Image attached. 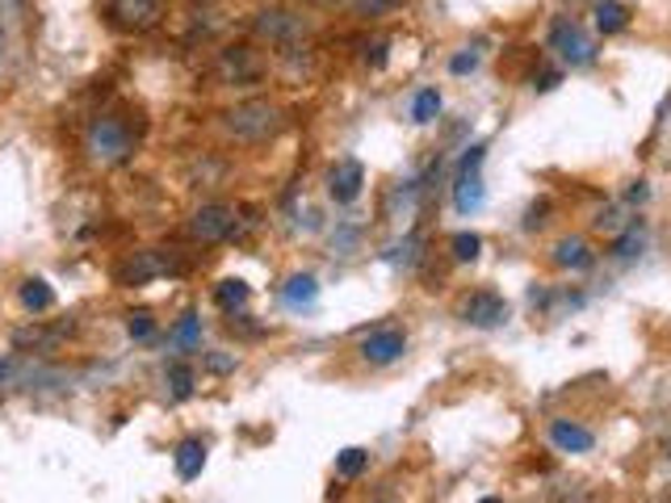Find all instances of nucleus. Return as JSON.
<instances>
[{"instance_id": "obj_26", "label": "nucleus", "mask_w": 671, "mask_h": 503, "mask_svg": "<svg viewBox=\"0 0 671 503\" xmlns=\"http://www.w3.org/2000/svg\"><path fill=\"white\" fill-rule=\"evenodd\" d=\"M449 248H454V261L475 264L479 261V252H482V240L475 235V231H458V235L449 240Z\"/></svg>"}, {"instance_id": "obj_38", "label": "nucleus", "mask_w": 671, "mask_h": 503, "mask_svg": "<svg viewBox=\"0 0 671 503\" xmlns=\"http://www.w3.org/2000/svg\"><path fill=\"white\" fill-rule=\"evenodd\" d=\"M311 4H319V9H336V4H348V0H311Z\"/></svg>"}, {"instance_id": "obj_17", "label": "nucleus", "mask_w": 671, "mask_h": 503, "mask_svg": "<svg viewBox=\"0 0 671 503\" xmlns=\"http://www.w3.org/2000/svg\"><path fill=\"white\" fill-rule=\"evenodd\" d=\"M592 18H596V30H600V34H621V30L630 26V9H626L621 0H596Z\"/></svg>"}, {"instance_id": "obj_40", "label": "nucleus", "mask_w": 671, "mask_h": 503, "mask_svg": "<svg viewBox=\"0 0 671 503\" xmlns=\"http://www.w3.org/2000/svg\"><path fill=\"white\" fill-rule=\"evenodd\" d=\"M663 453H668V462H671V441H668V445H663Z\"/></svg>"}, {"instance_id": "obj_1", "label": "nucleus", "mask_w": 671, "mask_h": 503, "mask_svg": "<svg viewBox=\"0 0 671 503\" xmlns=\"http://www.w3.org/2000/svg\"><path fill=\"white\" fill-rule=\"evenodd\" d=\"M223 131L240 143H268L286 131V110L277 101H265V97H252V101H240L223 110Z\"/></svg>"}, {"instance_id": "obj_3", "label": "nucleus", "mask_w": 671, "mask_h": 503, "mask_svg": "<svg viewBox=\"0 0 671 503\" xmlns=\"http://www.w3.org/2000/svg\"><path fill=\"white\" fill-rule=\"evenodd\" d=\"M261 76H265V59L248 42L223 47L214 56V80L227 84V89H252V84H261Z\"/></svg>"}, {"instance_id": "obj_4", "label": "nucleus", "mask_w": 671, "mask_h": 503, "mask_svg": "<svg viewBox=\"0 0 671 503\" xmlns=\"http://www.w3.org/2000/svg\"><path fill=\"white\" fill-rule=\"evenodd\" d=\"M307 18L294 13V9H261L252 18V38H261V42L277 47V51H294L307 38Z\"/></svg>"}, {"instance_id": "obj_5", "label": "nucleus", "mask_w": 671, "mask_h": 503, "mask_svg": "<svg viewBox=\"0 0 671 503\" xmlns=\"http://www.w3.org/2000/svg\"><path fill=\"white\" fill-rule=\"evenodd\" d=\"M482 160H487V148H482V143L466 148V155H461L458 177H454V205H458V214H479L482 202H487Z\"/></svg>"}, {"instance_id": "obj_2", "label": "nucleus", "mask_w": 671, "mask_h": 503, "mask_svg": "<svg viewBox=\"0 0 671 503\" xmlns=\"http://www.w3.org/2000/svg\"><path fill=\"white\" fill-rule=\"evenodd\" d=\"M84 151H89L93 164L118 168L134 155V134L114 113H96L93 122H89V131H84Z\"/></svg>"}, {"instance_id": "obj_36", "label": "nucleus", "mask_w": 671, "mask_h": 503, "mask_svg": "<svg viewBox=\"0 0 671 503\" xmlns=\"http://www.w3.org/2000/svg\"><path fill=\"white\" fill-rule=\"evenodd\" d=\"M533 89H537V93H550V89H558V72H541Z\"/></svg>"}, {"instance_id": "obj_30", "label": "nucleus", "mask_w": 671, "mask_h": 503, "mask_svg": "<svg viewBox=\"0 0 671 503\" xmlns=\"http://www.w3.org/2000/svg\"><path fill=\"white\" fill-rule=\"evenodd\" d=\"M152 332H155L152 311H131V315H126V335H131V340H152Z\"/></svg>"}, {"instance_id": "obj_32", "label": "nucleus", "mask_w": 671, "mask_h": 503, "mask_svg": "<svg viewBox=\"0 0 671 503\" xmlns=\"http://www.w3.org/2000/svg\"><path fill=\"white\" fill-rule=\"evenodd\" d=\"M479 51H458V56L449 59V72L454 76H466V72H475V68H479Z\"/></svg>"}, {"instance_id": "obj_28", "label": "nucleus", "mask_w": 671, "mask_h": 503, "mask_svg": "<svg viewBox=\"0 0 671 503\" xmlns=\"http://www.w3.org/2000/svg\"><path fill=\"white\" fill-rule=\"evenodd\" d=\"M399 0H348V9H353V18H383V13H390Z\"/></svg>"}, {"instance_id": "obj_27", "label": "nucleus", "mask_w": 671, "mask_h": 503, "mask_svg": "<svg viewBox=\"0 0 671 503\" xmlns=\"http://www.w3.org/2000/svg\"><path fill=\"white\" fill-rule=\"evenodd\" d=\"M386 261L399 264V269H411V264L420 261V235H407L403 243H395V248L386 252Z\"/></svg>"}, {"instance_id": "obj_9", "label": "nucleus", "mask_w": 671, "mask_h": 503, "mask_svg": "<svg viewBox=\"0 0 671 503\" xmlns=\"http://www.w3.org/2000/svg\"><path fill=\"white\" fill-rule=\"evenodd\" d=\"M407 353V335L403 328H374L362 335V356L369 365H395Z\"/></svg>"}, {"instance_id": "obj_23", "label": "nucleus", "mask_w": 671, "mask_h": 503, "mask_svg": "<svg viewBox=\"0 0 671 503\" xmlns=\"http://www.w3.org/2000/svg\"><path fill=\"white\" fill-rule=\"evenodd\" d=\"M437 113H441V93H437V89H420V93L411 97V122L428 127Z\"/></svg>"}, {"instance_id": "obj_13", "label": "nucleus", "mask_w": 671, "mask_h": 503, "mask_svg": "<svg viewBox=\"0 0 671 503\" xmlns=\"http://www.w3.org/2000/svg\"><path fill=\"white\" fill-rule=\"evenodd\" d=\"M550 441L558 453H592L596 445L592 429H583L576 420H550Z\"/></svg>"}, {"instance_id": "obj_39", "label": "nucleus", "mask_w": 671, "mask_h": 503, "mask_svg": "<svg viewBox=\"0 0 671 503\" xmlns=\"http://www.w3.org/2000/svg\"><path fill=\"white\" fill-rule=\"evenodd\" d=\"M9 373H13V361H0V382H4Z\"/></svg>"}, {"instance_id": "obj_10", "label": "nucleus", "mask_w": 671, "mask_h": 503, "mask_svg": "<svg viewBox=\"0 0 671 503\" xmlns=\"http://www.w3.org/2000/svg\"><path fill=\"white\" fill-rule=\"evenodd\" d=\"M461 319L470 323V328H499V323H508V302L504 294L496 290H479V294H470V299L461 302Z\"/></svg>"}, {"instance_id": "obj_16", "label": "nucleus", "mask_w": 671, "mask_h": 503, "mask_svg": "<svg viewBox=\"0 0 671 503\" xmlns=\"http://www.w3.org/2000/svg\"><path fill=\"white\" fill-rule=\"evenodd\" d=\"M416 202H420V181H399L386 193V219L390 223H407L416 214Z\"/></svg>"}, {"instance_id": "obj_34", "label": "nucleus", "mask_w": 671, "mask_h": 503, "mask_svg": "<svg viewBox=\"0 0 671 503\" xmlns=\"http://www.w3.org/2000/svg\"><path fill=\"white\" fill-rule=\"evenodd\" d=\"M206 365H211L214 373H227V370H235V356H218V353H211V356H206Z\"/></svg>"}, {"instance_id": "obj_19", "label": "nucleus", "mask_w": 671, "mask_h": 503, "mask_svg": "<svg viewBox=\"0 0 671 503\" xmlns=\"http://www.w3.org/2000/svg\"><path fill=\"white\" fill-rule=\"evenodd\" d=\"M169 344H173L176 353H193V349H202V319L193 315V311H185V315L169 328Z\"/></svg>"}, {"instance_id": "obj_21", "label": "nucleus", "mask_w": 671, "mask_h": 503, "mask_svg": "<svg viewBox=\"0 0 671 503\" xmlns=\"http://www.w3.org/2000/svg\"><path fill=\"white\" fill-rule=\"evenodd\" d=\"M252 299V290H248V281H240V278H227V281H218L214 285V302L227 311V315H235V311H244Z\"/></svg>"}, {"instance_id": "obj_31", "label": "nucleus", "mask_w": 671, "mask_h": 503, "mask_svg": "<svg viewBox=\"0 0 671 503\" xmlns=\"http://www.w3.org/2000/svg\"><path fill=\"white\" fill-rule=\"evenodd\" d=\"M633 219H626L617 205H609V210H600V219H596V231H604V235H617V231H626Z\"/></svg>"}, {"instance_id": "obj_18", "label": "nucleus", "mask_w": 671, "mask_h": 503, "mask_svg": "<svg viewBox=\"0 0 671 503\" xmlns=\"http://www.w3.org/2000/svg\"><path fill=\"white\" fill-rule=\"evenodd\" d=\"M282 299H286V306H315V299H319V278L315 273H294V278L282 285Z\"/></svg>"}, {"instance_id": "obj_12", "label": "nucleus", "mask_w": 671, "mask_h": 503, "mask_svg": "<svg viewBox=\"0 0 671 503\" xmlns=\"http://www.w3.org/2000/svg\"><path fill=\"white\" fill-rule=\"evenodd\" d=\"M173 269V261L164 256V252H155V248H143V252H134L131 261L118 269V281L122 285H148V281L164 278Z\"/></svg>"}, {"instance_id": "obj_29", "label": "nucleus", "mask_w": 671, "mask_h": 503, "mask_svg": "<svg viewBox=\"0 0 671 503\" xmlns=\"http://www.w3.org/2000/svg\"><path fill=\"white\" fill-rule=\"evenodd\" d=\"M59 335H63V328H59V332H42V328H30V332L13 335V344H18V349H30V344H34V349H51Z\"/></svg>"}, {"instance_id": "obj_35", "label": "nucleus", "mask_w": 671, "mask_h": 503, "mask_svg": "<svg viewBox=\"0 0 671 503\" xmlns=\"http://www.w3.org/2000/svg\"><path fill=\"white\" fill-rule=\"evenodd\" d=\"M626 198H630L633 205H642V202H647V198H651V189H647V181H633L630 193H626Z\"/></svg>"}, {"instance_id": "obj_24", "label": "nucleus", "mask_w": 671, "mask_h": 503, "mask_svg": "<svg viewBox=\"0 0 671 503\" xmlns=\"http://www.w3.org/2000/svg\"><path fill=\"white\" fill-rule=\"evenodd\" d=\"M365 466H369V453H365V449L353 445L336 453V474H340V479H362Z\"/></svg>"}, {"instance_id": "obj_14", "label": "nucleus", "mask_w": 671, "mask_h": 503, "mask_svg": "<svg viewBox=\"0 0 671 503\" xmlns=\"http://www.w3.org/2000/svg\"><path fill=\"white\" fill-rule=\"evenodd\" d=\"M555 264L558 269H592L596 264V252L592 243L583 240V235H562V240L555 243Z\"/></svg>"}, {"instance_id": "obj_15", "label": "nucleus", "mask_w": 671, "mask_h": 503, "mask_svg": "<svg viewBox=\"0 0 671 503\" xmlns=\"http://www.w3.org/2000/svg\"><path fill=\"white\" fill-rule=\"evenodd\" d=\"M173 466H176V479L181 483H193V479H202V470H206V445L190 436V441H181L173 453Z\"/></svg>"}, {"instance_id": "obj_33", "label": "nucleus", "mask_w": 671, "mask_h": 503, "mask_svg": "<svg viewBox=\"0 0 671 503\" xmlns=\"http://www.w3.org/2000/svg\"><path fill=\"white\" fill-rule=\"evenodd\" d=\"M386 47H390V42H386V38H378V42H374V47L365 51V63H369V68H383V63H386Z\"/></svg>"}, {"instance_id": "obj_7", "label": "nucleus", "mask_w": 671, "mask_h": 503, "mask_svg": "<svg viewBox=\"0 0 671 503\" xmlns=\"http://www.w3.org/2000/svg\"><path fill=\"white\" fill-rule=\"evenodd\" d=\"M185 231H190L193 243H223L231 231H235V205L211 202V205H202V210H193Z\"/></svg>"}, {"instance_id": "obj_11", "label": "nucleus", "mask_w": 671, "mask_h": 503, "mask_svg": "<svg viewBox=\"0 0 671 503\" xmlns=\"http://www.w3.org/2000/svg\"><path fill=\"white\" fill-rule=\"evenodd\" d=\"M365 189V164L362 160H336L332 172H327V193H332V202H357Z\"/></svg>"}, {"instance_id": "obj_8", "label": "nucleus", "mask_w": 671, "mask_h": 503, "mask_svg": "<svg viewBox=\"0 0 671 503\" xmlns=\"http://www.w3.org/2000/svg\"><path fill=\"white\" fill-rule=\"evenodd\" d=\"M105 13L114 21L118 30H152L160 13H164V0H105Z\"/></svg>"}, {"instance_id": "obj_20", "label": "nucleus", "mask_w": 671, "mask_h": 503, "mask_svg": "<svg viewBox=\"0 0 671 503\" xmlns=\"http://www.w3.org/2000/svg\"><path fill=\"white\" fill-rule=\"evenodd\" d=\"M18 294H21V306H26V311H34V315H42V311H51V306H55V290H51L42 278H26Z\"/></svg>"}, {"instance_id": "obj_6", "label": "nucleus", "mask_w": 671, "mask_h": 503, "mask_svg": "<svg viewBox=\"0 0 671 503\" xmlns=\"http://www.w3.org/2000/svg\"><path fill=\"white\" fill-rule=\"evenodd\" d=\"M550 51H558V59L567 68H592L596 63V42L588 38V30L571 18H558L550 26Z\"/></svg>"}, {"instance_id": "obj_25", "label": "nucleus", "mask_w": 671, "mask_h": 503, "mask_svg": "<svg viewBox=\"0 0 671 503\" xmlns=\"http://www.w3.org/2000/svg\"><path fill=\"white\" fill-rule=\"evenodd\" d=\"M164 382H169V391H173V399H190L193 394V370L185 365V361H173L169 370H164Z\"/></svg>"}, {"instance_id": "obj_22", "label": "nucleus", "mask_w": 671, "mask_h": 503, "mask_svg": "<svg viewBox=\"0 0 671 503\" xmlns=\"http://www.w3.org/2000/svg\"><path fill=\"white\" fill-rule=\"evenodd\" d=\"M642 243H647V227H642V219H633L626 231L613 235V256L617 261H633V256L642 252Z\"/></svg>"}, {"instance_id": "obj_37", "label": "nucleus", "mask_w": 671, "mask_h": 503, "mask_svg": "<svg viewBox=\"0 0 671 503\" xmlns=\"http://www.w3.org/2000/svg\"><path fill=\"white\" fill-rule=\"evenodd\" d=\"M541 214H546V205H533V210H529V219H525V231H533V227H541V223H546V219H541Z\"/></svg>"}]
</instances>
